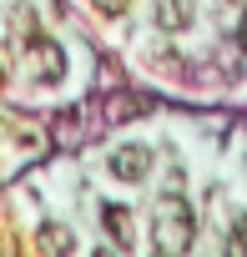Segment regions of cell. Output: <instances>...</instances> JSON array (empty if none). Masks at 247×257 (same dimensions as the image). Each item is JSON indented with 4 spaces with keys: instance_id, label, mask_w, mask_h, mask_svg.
Instances as JSON below:
<instances>
[{
    "instance_id": "ba28073f",
    "label": "cell",
    "mask_w": 247,
    "mask_h": 257,
    "mask_svg": "<svg viewBox=\"0 0 247 257\" xmlns=\"http://www.w3.org/2000/svg\"><path fill=\"white\" fill-rule=\"evenodd\" d=\"M242 46H247V21H242Z\"/></svg>"
},
{
    "instance_id": "5b68a950",
    "label": "cell",
    "mask_w": 247,
    "mask_h": 257,
    "mask_svg": "<svg viewBox=\"0 0 247 257\" xmlns=\"http://www.w3.org/2000/svg\"><path fill=\"white\" fill-rule=\"evenodd\" d=\"M71 227H41V257H66L71 252Z\"/></svg>"
},
{
    "instance_id": "7a4b0ae2",
    "label": "cell",
    "mask_w": 247,
    "mask_h": 257,
    "mask_svg": "<svg viewBox=\"0 0 247 257\" xmlns=\"http://www.w3.org/2000/svg\"><path fill=\"white\" fill-rule=\"evenodd\" d=\"M162 247H172V252H182L187 242H192V217H187V207L182 202H172L167 212H162Z\"/></svg>"
},
{
    "instance_id": "277c9868",
    "label": "cell",
    "mask_w": 247,
    "mask_h": 257,
    "mask_svg": "<svg viewBox=\"0 0 247 257\" xmlns=\"http://www.w3.org/2000/svg\"><path fill=\"white\" fill-rule=\"evenodd\" d=\"M31 56H36V76H41V81H56V76H61V51H56V46L36 41Z\"/></svg>"
},
{
    "instance_id": "3957f363",
    "label": "cell",
    "mask_w": 247,
    "mask_h": 257,
    "mask_svg": "<svg viewBox=\"0 0 247 257\" xmlns=\"http://www.w3.org/2000/svg\"><path fill=\"white\" fill-rule=\"evenodd\" d=\"M197 16V0H157V26L162 31H187Z\"/></svg>"
},
{
    "instance_id": "8992f818",
    "label": "cell",
    "mask_w": 247,
    "mask_h": 257,
    "mask_svg": "<svg viewBox=\"0 0 247 257\" xmlns=\"http://www.w3.org/2000/svg\"><path fill=\"white\" fill-rule=\"evenodd\" d=\"M106 227L116 232V242H132V222H127V212H121V207H106Z\"/></svg>"
},
{
    "instance_id": "6da1fadb",
    "label": "cell",
    "mask_w": 247,
    "mask_h": 257,
    "mask_svg": "<svg viewBox=\"0 0 247 257\" xmlns=\"http://www.w3.org/2000/svg\"><path fill=\"white\" fill-rule=\"evenodd\" d=\"M152 172V152L147 147H121V152H111V177L116 182H142Z\"/></svg>"
},
{
    "instance_id": "52a82bcc",
    "label": "cell",
    "mask_w": 247,
    "mask_h": 257,
    "mask_svg": "<svg viewBox=\"0 0 247 257\" xmlns=\"http://www.w3.org/2000/svg\"><path fill=\"white\" fill-rule=\"evenodd\" d=\"M91 6H96L101 16H127V11H132V0H91Z\"/></svg>"
},
{
    "instance_id": "9c48e42d",
    "label": "cell",
    "mask_w": 247,
    "mask_h": 257,
    "mask_svg": "<svg viewBox=\"0 0 247 257\" xmlns=\"http://www.w3.org/2000/svg\"><path fill=\"white\" fill-rule=\"evenodd\" d=\"M96 257H111V252H96Z\"/></svg>"
}]
</instances>
